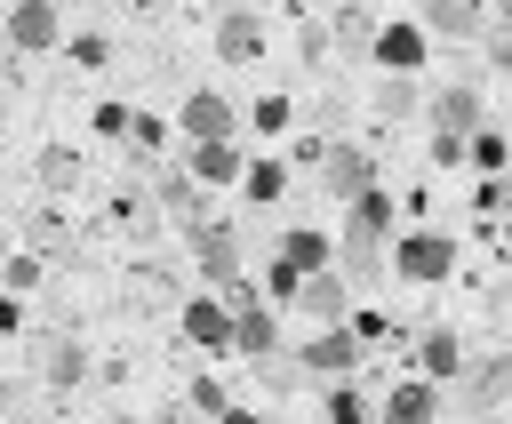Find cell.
Listing matches in <instances>:
<instances>
[{
  "mask_svg": "<svg viewBox=\"0 0 512 424\" xmlns=\"http://www.w3.org/2000/svg\"><path fill=\"white\" fill-rule=\"evenodd\" d=\"M424 112H432V128H448V136H480V88H472V80H440Z\"/></svg>",
  "mask_w": 512,
  "mask_h": 424,
  "instance_id": "30bf717a",
  "label": "cell"
},
{
  "mask_svg": "<svg viewBox=\"0 0 512 424\" xmlns=\"http://www.w3.org/2000/svg\"><path fill=\"white\" fill-rule=\"evenodd\" d=\"M488 64H496V72H512V24H496V32H488Z\"/></svg>",
  "mask_w": 512,
  "mask_h": 424,
  "instance_id": "1f68e13d",
  "label": "cell"
},
{
  "mask_svg": "<svg viewBox=\"0 0 512 424\" xmlns=\"http://www.w3.org/2000/svg\"><path fill=\"white\" fill-rule=\"evenodd\" d=\"M416 360H424V384H456V376H464V344H456L448 328H424V336H416Z\"/></svg>",
  "mask_w": 512,
  "mask_h": 424,
  "instance_id": "d6986e66",
  "label": "cell"
},
{
  "mask_svg": "<svg viewBox=\"0 0 512 424\" xmlns=\"http://www.w3.org/2000/svg\"><path fill=\"white\" fill-rule=\"evenodd\" d=\"M176 128H184V144H232L240 112H232L216 88H192V96H184V112H176Z\"/></svg>",
  "mask_w": 512,
  "mask_h": 424,
  "instance_id": "277c9868",
  "label": "cell"
},
{
  "mask_svg": "<svg viewBox=\"0 0 512 424\" xmlns=\"http://www.w3.org/2000/svg\"><path fill=\"white\" fill-rule=\"evenodd\" d=\"M488 8H496V24H512V0H488Z\"/></svg>",
  "mask_w": 512,
  "mask_h": 424,
  "instance_id": "e575fe53",
  "label": "cell"
},
{
  "mask_svg": "<svg viewBox=\"0 0 512 424\" xmlns=\"http://www.w3.org/2000/svg\"><path fill=\"white\" fill-rule=\"evenodd\" d=\"M104 424H144V416H104Z\"/></svg>",
  "mask_w": 512,
  "mask_h": 424,
  "instance_id": "d590c367",
  "label": "cell"
},
{
  "mask_svg": "<svg viewBox=\"0 0 512 424\" xmlns=\"http://www.w3.org/2000/svg\"><path fill=\"white\" fill-rule=\"evenodd\" d=\"M296 320H312V328H352V280L328 264V272H312L304 288H296Z\"/></svg>",
  "mask_w": 512,
  "mask_h": 424,
  "instance_id": "3957f363",
  "label": "cell"
},
{
  "mask_svg": "<svg viewBox=\"0 0 512 424\" xmlns=\"http://www.w3.org/2000/svg\"><path fill=\"white\" fill-rule=\"evenodd\" d=\"M320 408H328V424H368V408H376V400H368V384H336Z\"/></svg>",
  "mask_w": 512,
  "mask_h": 424,
  "instance_id": "cb8c5ba5",
  "label": "cell"
},
{
  "mask_svg": "<svg viewBox=\"0 0 512 424\" xmlns=\"http://www.w3.org/2000/svg\"><path fill=\"white\" fill-rule=\"evenodd\" d=\"M64 40V16H56V0H16L8 8V48H24V56H48Z\"/></svg>",
  "mask_w": 512,
  "mask_h": 424,
  "instance_id": "52a82bcc",
  "label": "cell"
},
{
  "mask_svg": "<svg viewBox=\"0 0 512 424\" xmlns=\"http://www.w3.org/2000/svg\"><path fill=\"white\" fill-rule=\"evenodd\" d=\"M184 248H192V264H200L216 288H232V280H240V232H232V224H192V232H184Z\"/></svg>",
  "mask_w": 512,
  "mask_h": 424,
  "instance_id": "5b68a950",
  "label": "cell"
},
{
  "mask_svg": "<svg viewBox=\"0 0 512 424\" xmlns=\"http://www.w3.org/2000/svg\"><path fill=\"white\" fill-rule=\"evenodd\" d=\"M216 56H224V64H256V56H264V24H256L248 8H224V16H216Z\"/></svg>",
  "mask_w": 512,
  "mask_h": 424,
  "instance_id": "5bb4252c",
  "label": "cell"
},
{
  "mask_svg": "<svg viewBox=\"0 0 512 424\" xmlns=\"http://www.w3.org/2000/svg\"><path fill=\"white\" fill-rule=\"evenodd\" d=\"M376 32H384V24H376L360 0H344V16H336V40H344V56H376Z\"/></svg>",
  "mask_w": 512,
  "mask_h": 424,
  "instance_id": "7402d4cb",
  "label": "cell"
},
{
  "mask_svg": "<svg viewBox=\"0 0 512 424\" xmlns=\"http://www.w3.org/2000/svg\"><path fill=\"white\" fill-rule=\"evenodd\" d=\"M376 424H440V384H392Z\"/></svg>",
  "mask_w": 512,
  "mask_h": 424,
  "instance_id": "9a60e30c",
  "label": "cell"
},
{
  "mask_svg": "<svg viewBox=\"0 0 512 424\" xmlns=\"http://www.w3.org/2000/svg\"><path fill=\"white\" fill-rule=\"evenodd\" d=\"M72 56H80V64H112V40H104V32H80Z\"/></svg>",
  "mask_w": 512,
  "mask_h": 424,
  "instance_id": "f546056e",
  "label": "cell"
},
{
  "mask_svg": "<svg viewBox=\"0 0 512 424\" xmlns=\"http://www.w3.org/2000/svg\"><path fill=\"white\" fill-rule=\"evenodd\" d=\"M40 368H48V392H56V400H64V392H80V376H88V352H80V336H48Z\"/></svg>",
  "mask_w": 512,
  "mask_h": 424,
  "instance_id": "ffe728a7",
  "label": "cell"
},
{
  "mask_svg": "<svg viewBox=\"0 0 512 424\" xmlns=\"http://www.w3.org/2000/svg\"><path fill=\"white\" fill-rule=\"evenodd\" d=\"M240 192H248V200H256V208H272V200H280V192H288V168H280V160H256V168H248V176H240Z\"/></svg>",
  "mask_w": 512,
  "mask_h": 424,
  "instance_id": "603a6c76",
  "label": "cell"
},
{
  "mask_svg": "<svg viewBox=\"0 0 512 424\" xmlns=\"http://www.w3.org/2000/svg\"><path fill=\"white\" fill-rule=\"evenodd\" d=\"M472 160H480L488 176H504V136H496V128H480V136H472Z\"/></svg>",
  "mask_w": 512,
  "mask_h": 424,
  "instance_id": "f1b7e54d",
  "label": "cell"
},
{
  "mask_svg": "<svg viewBox=\"0 0 512 424\" xmlns=\"http://www.w3.org/2000/svg\"><path fill=\"white\" fill-rule=\"evenodd\" d=\"M320 184H328L336 200H360V192H376V160H368L360 144H328V160H320Z\"/></svg>",
  "mask_w": 512,
  "mask_h": 424,
  "instance_id": "8fae6325",
  "label": "cell"
},
{
  "mask_svg": "<svg viewBox=\"0 0 512 424\" xmlns=\"http://www.w3.org/2000/svg\"><path fill=\"white\" fill-rule=\"evenodd\" d=\"M432 56V32L424 24H384L376 32V56L368 64H384V72H400V80H416V64Z\"/></svg>",
  "mask_w": 512,
  "mask_h": 424,
  "instance_id": "9c48e42d",
  "label": "cell"
},
{
  "mask_svg": "<svg viewBox=\"0 0 512 424\" xmlns=\"http://www.w3.org/2000/svg\"><path fill=\"white\" fill-rule=\"evenodd\" d=\"M376 112H384V120H408V112H416V80L384 72V80H376Z\"/></svg>",
  "mask_w": 512,
  "mask_h": 424,
  "instance_id": "d4e9b609",
  "label": "cell"
},
{
  "mask_svg": "<svg viewBox=\"0 0 512 424\" xmlns=\"http://www.w3.org/2000/svg\"><path fill=\"white\" fill-rule=\"evenodd\" d=\"M328 264H336V240H328V232H304V224L280 232V248H272V296L296 304V288H304L312 272H328Z\"/></svg>",
  "mask_w": 512,
  "mask_h": 424,
  "instance_id": "7a4b0ae2",
  "label": "cell"
},
{
  "mask_svg": "<svg viewBox=\"0 0 512 424\" xmlns=\"http://www.w3.org/2000/svg\"><path fill=\"white\" fill-rule=\"evenodd\" d=\"M432 168H456V160H472V136H448V128H432Z\"/></svg>",
  "mask_w": 512,
  "mask_h": 424,
  "instance_id": "4316f807",
  "label": "cell"
},
{
  "mask_svg": "<svg viewBox=\"0 0 512 424\" xmlns=\"http://www.w3.org/2000/svg\"><path fill=\"white\" fill-rule=\"evenodd\" d=\"M248 128H256V136H280V128H288V96H256V104H248Z\"/></svg>",
  "mask_w": 512,
  "mask_h": 424,
  "instance_id": "484cf974",
  "label": "cell"
},
{
  "mask_svg": "<svg viewBox=\"0 0 512 424\" xmlns=\"http://www.w3.org/2000/svg\"><path fill=\"white\" fill-rule=\"evenodd\" d=\"M152 192H160V216H176L184 232H192V224H208V216H200V176H192V168H168Z\"/></svg>",
  "mask_w": 512,
  "mask_h": 424,
  "instance_id": "ac0fdd59",
  "label": "cell"
},
{
  "mask_svg": "<svg viewBox=\"0 0 512 424\" xmlns=\"http://www.w3.org/2000/svg\"><path fill=\"white\" fill-rule=\"evenodd\" d=\"M504 392H512V352H488V360H472V368L456 376V400H464L472 416L504 408Z\"/></svg>",
  "mask_w": 512,
  "mask_h": 424,
  "instance_id": "8992f818",
  "label": "cell"
},
{
  "mask_svg": "<svg viewBox=\"0 0 512 424\" xmlns=\"http://www.w3.org/2000/svg\"><path fill=\"white\" fill-rule=\"evenodd\" d=\"M40 176H48V184H72V176H80V160H72V152H48V160H40Z\"/></svg>",
  "mask_w": 512,
  "mask_h": 424,
  "instance_id": "4dcf8cb0",
  "label": "cell"
},
{
  "mask_svg": "<svg viewBox=\"0 0 512 424\" xmlns=\"http://www.w3.org/2000/svg\"><path fill=\"white\" fill-rule=\"evenodd\" d=\"M384 232H392V192L376 184V192H360V200H352V216H344V232H336V272H344L352 288H368V280L392 264Z\"/></svg>",
  "mask_w": 512,
  "mask_h": 424,
  "instance_id": "6da1fadb",
  "label": "cell"
},
{
  "mask_svg": "<svg viewBox=\"0 0 512 424\" xmlns=\"http://www.w3.org/2000/svg\"><path fill=\"white\" fill-rule=\"evenodd\" d=\"M448 264H456V248H448L440 232H408V240L392 248V272H400V280H448Z\"/></svg>",
  "mask_w": 512,
  "mask_h": 424,
  "instance_id": "7c38bea8",
  "label": "cell"
},
{
  "mask_svg": "<svg viewBox=\"0 0 512 424\" xmlns=\"http://www.w3.org/2000/svg\"><path fill=\"white\" fill-rule=\"evenodd\" d=\"M192 408H200V416H224V408H232V400H224V376H192Z\"/></svg>",
  "mask_w": 512,
  "mask_h": 424,
  "instance_id": "83f0119b",
  "label": "cell"
},
{
  "mask_svg": "<svg viewBox=\"0 0 512 424\" xmlns=\"http://www.w3.org/2000/svg\"><path fill=\"white\" fill-rule=\"evenodd\" d=\"M360 352H368V344H360L352 328H312V336H304V376H352Z\"/></svg>",
  "mask_w": 512,
  "mask_h": 424,
  "instance_id": "ba28073f",
  "label": "cell"
},
{
  "mask_svg": "<svg viewBox=\"0 0 512 424\" xmlns=\"http://www.w3.org/2000/svg\"><path fill=\"white\" fill-rule=\"evenodd\" d=\"M416 24L432 40H472L488 24V0H416Z\"/></svg>",
  "mask_w": 512,
  "mask_h": 424,
  "instance_id": "4fadbf2b",
  "label": "cell"
},
{
  "mask_svg": "<svg viewBox=\"0 0 512 424\" xmlns=\"http://www.w3.org/2000/svg\"><path fill=\"white\" fill-rule=\"evenodd\" d=\"M232 352H248V360H272V352H280V320H272V304L232 312Z\"/></svg>",
  "mask_w": 512,
  "mask_h": 424,
  "instance_id": "2e32d148",
  "label": "cell"
},
{
  "mask_svg": "<svg viewBox=\"0 0 512 424\" xmlns=\"http://www.w3.org/2000/svg\"><path fill=\"white\" fill-rule=\"evenodd\" d=\"M184 336H192V344H208V352H216V344H232V304L192 296V304H184Z\"/></svg>",
  "mask_w": 512,
  "mask_h": 424,
  "instance_id": "44dd1931",
  "label": "cell"
},
{
  "mask_svg": "<svg viewBox=\"0 0 512 424\" xmlns=\"http://www.w3.org/2000/svg\"><path fill=\"white\" fill-rule=\"evenodd\" d=\"M184 168H192L200 184H240V176H248L240 144H184Z\"/></svg>",
  "mask_w": 512,
  "mask_h": 424,
  "instance_id": "e0dca14e",
  "label": "cell"
},
{
  "mask_svg": "<svg viewBox=\"0 0 512 424\" xmlns=\"http://www.w3.org/2000/svg\"><path fill=\"white\" fill-rule=\"evenodd\" d=\"M216 424H264V416H256V408H224Z\"/></svg>",
  "mask_w": 512,
  "mask_h": 424,
  "instance_id": "836d02e7",
  "label": "cell"
},
{
  "mask_svg": "<svg viewBox=\"0 0 512 424\" xmlns=\"http://www.w3.org/2000/svg\"><path fill=\"white\" fill-rule=\"evenodd\" d=\"M40 280V256H8V288H32Z\"/></svg>",
  "mask_w": 512,
  "mask_h": 424,
  "instance_id": "d6a6232c",
  "label": "cell"
}]
</instances>
